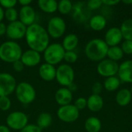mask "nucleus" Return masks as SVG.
I'll return each mask as SVG.
<instances>
[{"mask_svg":"<svg viewBox=\"0 0 132 132\" xmlns=\"http://www.w3.org/2000/svg\"><path fill=\"white\" fill-rule=\"evenodd\" d=\"M18 2L16 0H0V6L2 9H12L15 8Z\"/></svg>","mask_w":132,"mask_h":132,"instance_id":"obj_33","label":"nucleus"},{"mask_svg":"<svg viewBox=\"0 0 132 132\" xmlns=\"http://www.w3.org/2000/svg\"><path fill=\"white\" fill-rule=\"evenodd\" d=\"M79 111L84 110L85 108H87V99L84 97H79L77 98L73 104Z\"/></svg>","mask_w":132,"mask_h":132,"instance_id":"obj_34","label":"nucleus"},{"mask_svg":"<svg viewBox=\"0 0 132 132\" xmlns=\"http://www.w3.org/2000/svg\"><path fill=\"white\" fill-rule=\"evenodd\" d=\"M65 52V50L60 43H53L49 44V46L43 52V58L45 63L53 66L60 63L62 62V60H63Z\"/></svg>","mask_w":132,"mask_h":132,"instance_id":"obj_5","label":"nucleus"},{"mask_svg":"<svg viewBox=\"0 0 132 132\" xmlns=\"http://www.w3.org/2000/svg\"><path fill=\"white\" fill-rule=\"evenodd\" d=\"M0 132H11V130L7 125H0Z\"/></svg>","mask_w":132,"mask_h":132,"instance_id":"obj_43","label":"nucleus"},{"mask_svg":"<svg viewBox=\"0 0 132 132\" xmlns=\"http://www.w3.org/2000/svg\"><path fill=\"white\" fill-rule=\"evenodd\" d=\"M58 118L65 123H72L76 121L80 116V111L73 105L68 104L60 106L57 110Z\"/></svg>","mask_w":132,"mask_h":132,"instance_id":"obj_10","label":"nucleus"},{"mask_svg":"<svg viewBox=\"0 0 132 132\" xmlns=\"http://www.w3.org/2000/svg\"><path fill=\"white\" fill-rule=\"evenodd\" d=\"M25 38L29 49L39 53L44 52L50 44V36L46 29L36 22L27 27Z\"/></svg>","mask_w":132,"mask_h":132,"instance_id":"obj_1","label":"nucleus"},{"mask_svg":"<svg viewBox=\"0 0 132 132\" xmlns=\"http://www.w3.org/2000/svg\"><path fill=\"white\" fill-rule=\"evenodd\" d=\"M74 77V70L70 65L63 63L56 68V80L61 86L69 87L71 84L73 83Z\"/></svg>","mask_w":132,"mask_h":132,"instance_id":"obj_7","label":"nucleus"},{"mask_svg":"<svg viewBox=\"0 0 132 132\" xmlns=\"http://www.w3.org/2000/svg\"><path fill=\"white\" fill-rule=\"evenodd\" d=\"M56 68L49 63H44L39 67V75L42 80L46 82L53 81L56 79Z\"/></svg>","mask_w":132,"mask_h":132,"instance_id":"obj_16","label":"nucleus"},{"mask_svg":"<svg viewBox=\"0 0 132 132\" xmlns=\"http://www.w3.org/2000/svg\"><path fill=\"white\" fill-rule=\"evenodd\" d=\"M103 90V86L100 82H96L94 84L93 87H92V92L93 94H97L100 95V94L101 93Z\"/></svg>","mask_w":132,"mask_h":132,"instance_id":"obj_38","label":"nucleus"},{"mask_svg":"<svg viewBox=\"0 0 132 132\" xmlns=\"http://www.w3.org/2000/svg\"><path fill=\"white\" fill-rule=\"evenodd\" d=\"M27 26L22 24L19 20L9 22L6 28V36L12 41L22 39L25 37Z\"/></svg>","mask_w":132,"mask_h":132,"instance_id":"obj_11","label":"nucleus"},{"mask_svg":"<svg viewBox=\"0 0 132 132\" xmlns=\"http://www.w3.org/2000/svg\"><path fill=\"white\" fill-rule=\"evenodd\" d=\"M12 105L11 100L9 97H0V110L7 111L10 109Z\"/></svg>","mask_w":132,"mask_h":132,"instance_id":"obj_31","label":"nucleus"},{"mask_svg":"<svg viewBox=\"0 0 132 132\" xmlns=\"http://www.w3.org/2000/svg\"><path fill=\"white\" fill-rule=\"evenodd\" d=\"M78 59L77 54L74 51H66L63 60L68 63H74Z\"/></svg>","mask_w":132,"mask_h":132,"instance_id":"obj_32","label":"nucleus"},{"mask_svg":"<svg viewBox=\"0 0 132 132\" xmlns=\"http://www.w3.org/2000/svg\"><path fill=\"white\" fill-rule=\"evenodd\" d=\"M104 106V100L101 95L92 94L87 100V107L92 112L100 111Z\"/></svg>","mask_w":132,"mask_h":132,"instance_id":"obj_19","label":"nucleus"},{"mask_svg":"<svg viewBox=\"0 0 132 132\" xmlns=\"http://www.w3.org/2000/svg\"><path fill=\"white\" fill-rule=\"evenodd\" d=\"M107 20L104 16L101 15H96L90 18V26L93 30L101 31L104 29L106 26Z\"/></svg>","mask_w":132,"mask_h":132,"instance_id":"obj_23","label":"nucleus"},{"mask_svg":"<svg viewBox=\"0 0 132 132\" xmlns=\"http://www.w3.org/2000/svg\"><path fill=\"white\" fill-rule=\"evenodd\" d=\"M53 122L52 115L47 112H42L39 114L36 119V125L43 131L45 128H49Z\"/></svg>","mask_w":132,"mask_h":132,"instance_id":"obj_24","label":"nucleus"},{"mask_svg":"<svg viewBox=\"0 0 132 132\" xmlns=\"http://www.w3.org/2000/svg\"><path fill=\"white\" fill-rule=\"evenodd\" d=\"M4 17L9 22H15V21L19 20L18 19H19V12H18L17 9H15V8L8 9H5L4 12Z\"/></svg>","mask_w":132,"mask_h":132,"instance_id":"obj_30","label":"nucleus"},{"mask_svg":"<svg viewBox=\"0 0 132 132\" xmlns=\"http://www.w3.org/2000/svg\"><path fill=\"white\" fill-rule=\"evenodd\" d=\"M84 128L87 132H99L101 129V122L96 117H90L86 120Z\"/></svg>","mask_w":132,"mask_h":132,"instance_id":"obj_25","label":"nucleus"},{"mask_svg":"<svg viewBox=\"0 0 132 132\" xmlns=\"http://www.w3.org/2000/svg\"><path fill=\"white\" fill-rule=\"evenodd\" d=\"M102 5V0H90L87 2V7L90 9H97Z\"/></svg>","mask_w":132,"mask_h":132,"instance_id":"obj_37","label":"nucleus"},{"mask_svg":"<svg viewBox=\"0 0 132 132\" xmlns=\"http://www.w3.org/2000/svg\"><path fill=\"white\" fill-rule=\"evenodd\" d=\"M131 94H132V87H131Z\"/></svg>","mask_w":132,"mask_h":132,"instance_id":"obj_48","label":"nucleus"},{"mask_svg":"<svg viewBox=\"0 0 132 132\" xmlns=\"http://www.w3.org/2000/svg\"><path fill=\"white\" fill-rule=\"evenodd\" d=\"M118 73L121 81L132 83V60H126L123 62L119 66Z\"/></svg>","mask_w":132,"mask_h":132,"instance_id":"obj_18","label":"nucleus"},{"mask_svg":"<svg viewBox=\"0 0 132 132\" xmlns=\"http://www.w3.org/2000/svg\"><path fill=\"white\" fill-rule=\"evenodd\" d=\"M18 3L21 6H27V5H30V4L32 3V1L31 0H19Z\"/></svg>","mask_w":132,"mask_h":132,"instance_id":"obj_42","label":"nucleus"},{"mask_svg":"<svg viewBox=\"0 0 132 132\" xmlns=\"http://www.w3.org/2000/svg\"><path fill=\"white\" fill-rule=\"evenodd\" d=\"M109 60H111L113 61H118L121 59H122L124 56V52L122 51L121 48L116 46H111L108 49V54Z\"/></svg>","mask_w":132,"mask_h":132,"instance_id":"obj_27","label":"nucleus"},{"mask_svg":"<svg viewBox=\"0 0 132 132\" xmlns=\"http://www.w3.org/2000/svg\"><path fill=\"white\" fill-rule=\"evenodd\" d=\"M22 54L20 45L12 40H8L0 45V60L8 63L19 60Z\"/></svg>","mask_w":132,"mask_h":132,"instance_id":"obj_3","label":"nucleus"},{"mask_svg":"<svg viewBox=\"0 0 132 132\" xmlns=\"http://www.w3.org/2000/svg\"><path fill=\"white\" fill-rule=\"evenodd\" d=\"M67 88L73 93V91H75V90L77 89V85H76L74 83H73V84H71L69 87H67Z\"/></svg>","mask_w":132,"mask_h":132,"instance_id":"obj_44","label":"nucleus"},{"mask_svg":"<svg viewBox=\"0 0 132 132\" xmlns=\"http://www.w3.org/2000/svg\"><path fill=\"white\" fill-rule=\"evenodd\" d=\"M66 29L67 24L64 19L60 16H54L49 20L46 31L50 37L53 39H59L63 36Z\"/></svg>","mask_w":132,"mask_h":132,"instance_id":"obj_8","label":"nucleus"},{"mask_svg":"<svg viewBox=\"0 0 132 132\" xmlns=\"http://www.w3.org/2000/svg\"><path fill=\"white\" fill-rule=\"evenodd\" d=\"M19 21L26 26H29L35 23L36 19V13L35 9L31 5L22 6L19 12Z\"/></svg>","mask_w":132,"mask_h":132,"instance_id":"obj_13","label":"nucleus"},{"mask_svg":"<svg viewBox=\"0 0 132 132\" xmlns=\"http://www.w3.org/2000/svg\"><path fill=\"white\" fill-rule=\"evenodd\" d=\"M121 50L124 53L126 54H132V41L125 40L121 46Z\"/></svg>","mask_w":132,"mask_h":132,"instance_id":"obj_35","label":"nucleus"},{"mask_svg":"<svg viewBox=\"0 0 132 132\" xmlns=\"http://www.w3.org/2000/svg\"><path fill=\"white\" fill-rule=\"evenodd\" d=\"M121 32L125 40L132 41V19H126L121 26Z\"/></svg>","mask_w":132,"mask_h":132,"instance_id":"obj_26","label":"nucleus"},{"mask_svg":"<svg viewBox=\"0 0 132 132\" xmlns=\"http://www.w3.org/2000/svg\"><path fill=\"white\" fill-rule=\"evenodd\" d=\"M78 43H79L78 36L76 34L70 33L67 35L63 38L62 46L65 50V51H73L77 48Z\"/></svg>","mask_w":132,"mask_h":132,"instance_id":"obj_20","label":"nucleus"},{"mask_svg":"<svg viewBox=\"0 0 132 132\" xmlns=\"http://www.w3.org/2000/svg\"><path fill=\"white\" fill-rule=\"evenodd\" d=\"M108 46L104 40L94 39L89 41L85 47V54L92 61H101L107 56Z\"/></svg>","mask_w":132,"mask_h":132,"instance_id":"obj_2","label":"nucleus"},{"mask_svg":"<svg viewBox=\"0 0 132 132\" xmlns=\"http://www.w3.org/2000/svg\"><path fill=\"white\" fill-rule=\"evenodd\" d=\"M12 67H13V70L15 72H21V71H22L24 70L25 66L22 63V61L19 60H17V61H15V62H14L12 63Z\"/></svg>","mask_w":132,"mask_h":132,"instance_id":"obj_39","label":"nucleus"},{"mask_svg":"<svg viewBox=\"0 0 132 132\" xmlns=\"http://www.w3.org/2000/svg\"><path fill=\"white\" fill-rule=\"evenodd\" d=\"M121 81L120 79L114 77H108L104 83V87L108 91H114L116 90L120 86Z\"/></svg>","mask_w":132,"mask_h":132,"instance_id":"obj_28","label":"nucleus"},{"mask_svg":"<svg viewBox=\"0 0 132 132\" xmlns=\"http://www.w3.org/2000/svg\"><path fill=\"white\" fill-rule=\"evenodd\" d=\"M73 9V4L70 0H60L58 2L57 10L62 15L69 14Z\"/></svg>","mask_w":132,"mask_h":132,"instance_id":"obj_29","label":"nucleus"},{"mask_svg":"<svg viewBox=\"0 0 132 132\" xmlns=\"http://www.w3.org/2000/svg\"><path fill=\"white\" fill-rule=\"evenodd\" d=\"M64 132H70V131H65Z\"/></svg>","mask_w":132,"mask_h":132,"instance_id":"obj_47","label":"nucleus"},{"mask_svg":"<svg viewBox=\"0 0 132 132\" xmlns=\"http://www.w3.org/2000/svg\"><path fill=\"white\" fill-rule=\"evenodd\" d=\"M120 2L119 0H102V4H104L108 6H112L118 4Z\"/></svg>","mask_w":132,"mask_h":132,"instance_id":"obj_40","label":"nucleus"},{"mask_svg":"<svg viewBox=\"0 0 132 132\" xmlns=\"http://www.w3.org/2000/svg\"><path fill=\"white\" fill-rule=\"evenodd\" d=\"M38 5L43 12L52 14L57 11L58 2L55 0H39L38 2Z\"/></svg>","mask_w":132,"mask_h":132,"instance_id":"obj_22","label":"nucleus"},{"mask_svg":"<svg viewBox=\"0 0 132 132\" xmlns=\"http://www.w3.org/2000/svg\"><path fill=\"white\" fill-rule=\"evenodd\" d=\"M123 36L121 29L117 27H112L109 29L105 34V43L108 46H116L122 40Z\"/></svg>","mask_w":132,"mask_h":132,"instance_id":"obj_15","label":"nucleus"},{"mask_svg":"<svg viewBox=\"0 0 132 132\" xmlns=\"http://www.w3.org/2000/svg\"><path fill=\"white\" fill-rule=\"evenodd\" d=\"M73 99V93L67 87H61L55 93V101L60 106L70 104Z\"/></svg>","mask_w":132,"mask_h":132,"instance_id":"obj_17","label":"nucleus"},{"mask_svg":"<svg viewBox=\"0 0 132 132\" xmlns=\"http://www.w3.org/2000/svg\"><path fill=\"white\" fill-rule=\"evenodd\" d=\"M6 28L7 26L4 22H0V36H2L6 33Z\"/></svg>","mask_w":132,"mask_h":132,"instance_id":"obj_41","label":"nucleus"},{"mask_svg":"<svg viewBox=\"0 0 132 132\" xmlns=\"http://www.w3.org/2000/svg\"><path fill=\"white\" fill-rule=\"evenodd\" d=\"M118 69L119 65L118 63L109 59L101 60L97 65L98 73L105 77H114L115 74L118 73Z\"/></svg>","mask_w":132,"mask_h":132,"instance_id":"obj_12","label":"nucleus"},{"mask_svg":"<svg viewBox=\"0 0 132 132\" xmlns=\"http://www.w3.org/2000/svg\"><path fill=\"white\" fill-rule=\"evenodd\" d=\"M122 2H123V3H125V4H127V5H130V4H132V0H127V1L124 0V1H122Z\"/></svg>","mask_w":132,"mask_h":132,"instance_id":"obj_46","label":"nucleus"},{"mask_svg":"<svg viewBox=\"0 0 132 132\" xmlns=\"http://www.w3.org/2000/svg\"><path fill=\"white\" fill-rule=\"evenodd\" d=\"M6 125L13 131H21L29 124V118L26 114L22 111H12L6 118Z\"/></svg>","mask_w":132,"mask_h":132,"instance_id":"obj_6","label":"nucleus"},{"mask_svg":"<svg viewBox=\"0 0 132 132\" xmlns=\"http://www.w3.org/2000/svg\"><path fill=\"white\" fill-rule=\"evenodd\" d=\"M132 98V94L128 89H121L119 90L116 95V101L118 105L121 107H125L131 102Z\"/></svg>","mask_w":132,"mask_h":132,"instance_id":"obj_21","label":"nucleus"},{"mask_svg":"<svg viewBox=\"0 0 132 132\" xmlns=\"http://www.w3.org/2000/svg\"><path fill=\"white\" fill-rule=\"evenodd\" d=\"M20 132H42V130L34 124H29L27 126H26Z\"/></svg>","mask_w":132,"mask_h":132,"instance_id":"obj_36","label":"nucleus"},{"mask_svg":"<svg viewBox=\"0 0 132 132\" xmlns=\"http://www.w3.org/2000/svg\"><path fill=\"white\" fill-rule=\"evenodd\" d=\"M16 80L9 73H0V97H9L15 92Z\"/></svg>","mask_w":132,"mask_h":132,"instance_id":"obj_9","label":"nucleus"},{"mask_svg":"<svg viewBox=\"0 0 132 132\" xmlns=\"http://www.w3.org/2000/svg\"><path fill=\"white\" fill-rule=\"evenodd\" d=\"M20 60L25 67H33L40 63L41 55L39 53L29 49L22 53Z\"/></svg>","mask_w":132,"mask_h":132,"instance_id":"obj_14","label":"nucleus"},{"mask_svg":"<svg viewBox=\"0 0 132 132\" xmlns=\"http://www.w3.org/2000/svg\"><path fill=\"white\" fill-rule=\"evenodd\" d=\"M4 12H5V10L0 6V22H2L3 19L5 18L4 17Z\"/></svg>","mask_w":132,"mask_h":132,"instance_id":"obj_45","label":"nucleus"},{"mask_svg":"<svg viewBox=\"0 0 132 132\" xmlns=\"http://www.w3.org/2000/svg\"><path fill=\"white\" fill-rule=\"evenodd\" d=\"M15 94L18 101L24 105L32 103L36 97L35 88L32 84L27 82L18 84L15 90Z\"/></svg>","mask_w":132,"mask_h":132,"instance_id":"obj_4","label":"nucleus"}]
</instances>
